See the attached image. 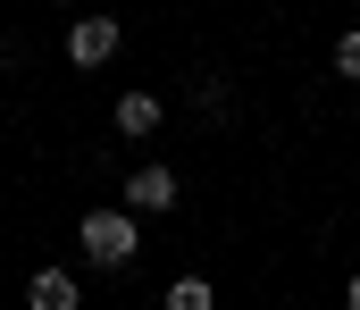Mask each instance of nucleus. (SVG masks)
<instances>
[{
  "instance_id": "f257e3e1",
  "label": "nucleus",
  "mask_w": 360,
  "mask_h": 310,
  "mask_svg": "<svg viewBox=\"0 0 360 310\" xmlns=\"http://www.w3.org/2000/svg\"><path fill=\"white\" fill-rule=\"evenodd\" d=\"M76 243H84L92 269H134V260H143V226H134V209H92L84 226H76Z\"/></svg>"
},
{
  "instance_id": "f03ea898",
  "label": "nucleus",
  "mask_w": 360,
  "mask_h": 310,
  "mask_svg": "<svg viewBox=\"0 0 360 310\" xmlns=\"http://www.w3.org/2000/svg\"><path fill=\"white\" fill-rule=\"evenodd\" d=\"M117 42H126L117 17H76V25H68V59H76V67H109Z\"/></svg>"
},
{
  "instance_id": "7ed1b4c3",
  "label": "nucleus",
  "mask_w": 360,
  "mask_h": 310,
  "mask_svg": "<svg viewBox=\"0 0 360 310\" xmlns=\"http://www.w3.org/2000/svg\"><path fill=\"white\" fill-rule=\"evenodd\" d=\"M176 202V168H160V160H151V168H134V176H126V209H168Z\"/></svg>"
},
{
  "instance_id": "20e7f679",
  "label": "nucleus",
  "mask_w": 360,
  "mask_h": 310,
  "mask_svg": "<svg viewBox=\"0 0 360 310\" xmlns=\"http://www.w3.org/2000/svg\"><path fill=\"white\" fill-rule=\"evenodd\" d=\"M109 117H117V134H134V143H143V134H160V117H168V109L151 101V93H117Z\"/></svg>"
},
{
  "instance_id": "39448f33",
  "label": "nucleus",
  "mask_w": 360,
  "mask_h": 310,
  "mask_svg": "<svg viewBox=\"0 0 360 310\" xmlns=\"http://www.w3.org/2000/svg\"><path fill=\"white\" fill-rule=\"evenodd\" d=\"M25 302H34V310H76L84 294H76V277H68V269H42V277L25 285Z\"/></svg>"
},
{
  "instance_id": "423d86ee",
  "label": "nucleus",
  "mask_w": 360,
  "mask_h": 310,
  "mask_svg": "<svg viewBox=\"0 0 360 310\" xmlns=\"http://www.w3.org/2000/svg\"><path fill=\"white\" fill-rule=\"evenodd\" d=\"M168 302H176V310H210L218 294H210V277H176V285H168Z\"/></svg>"
},
{
  "instance_id": "0eeeda50",
  "label": "nucleus",
  "mask_w": 360,
  "mask_h": 310,
  "mask_svg": "<svg viewBox=\"0 0 360 310\" xmlns=\"http://www.w3.org/2000/svg\"><path fill=\"white\" fill-rule=\"evenodd\" d=\"M193 93H201V109H210V126H226V109H235V93H226V84H218V76H201V84H193Z\"/></svg>"
},
{
  "instance_id": "6e6552de",
  "label": "nucleus",
  "mask_w": 360,
  "mask_h": 310,
  "mask_svg": "<svg viewBox=\"0 0 360 310\" xmlns=\"http://www.w3.org/2000/svg\"><path fill=\"white\" fill-rule=\"evenodd\" d=\"M335 76H352V84H360V25H352V34H335Z\"/></svg>"
},
{
  "instance_id": "1a4fd4ad",
  "label": "nucleus",
  "mask_w": 360,
  "mask_h": 310,
  "mask_svg": "<svg viewBox=\"0 0 360 310\" xmlns=\"http://www.w3.org/2000/svg\"><path fill=\"white\" fill-rule=\"evenodd\" d=\"M344 302H352V310H360V277H352V285H344Z\"/></svg>"
},
{
  "instance_id": "9d476101",
  "label": "nucleus",
  "mask_w": 360,
  "mask_h": 310,
  "mask_svg": "<svg viewBox=\"0 0 360 310\" xmlns=\"http://www.w3.org/2000/svg\"><path fill=\"white\" fill-rule=\"evenodd\" d=\"M59 8H76V0H59Z\"/></svg>"
}]
</instances>
